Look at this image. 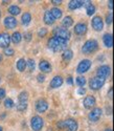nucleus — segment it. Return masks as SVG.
<instances>
[{
  "mask_svg": "<svg viewBox=\"0 0 114 131\" xmlns=\"http://www.w3.org/2000/svg\"><path fill=\"white\" fill-rule=\"evenodd\" d=\"M62 84H63V78L61 75H55V77L51 80L49 86L51 88H59V87L62 86Z\"/></svg>",
  "mask_w": 114,
  "mask_h": 131,
  "instance_id": "dca6fc26",
  "label": "nucleus"
},
{
  "mask_svg": "<svg viewBox=\"0 0 114 131\" xmlns=\"http://www.w3.org/2000/svg\"><path fill=\"white\" fill-rule=\"evenodd\" d=\"M43 125H44V122H43V118L36 115L31 118L30 121V126L32 128V130L35 131H40L42 128H43Z\"/></svg>",
  "mask_w": 114,
  "mask_h": 131,
  "instance_id": "0eeeda50",
  "label": "nucleus"
},
{
  "mask_svg": "<svg viewBox=\"0 0 114 131\" xmlns=\"http://www.w3.org/2000/svg\"><path fill=\"white\" fill-rule=\"evenodd\" d=\"M48 109V103L46 100L44 99H40L36 102V110L40 113H43L45 112Z\"/></svg>",
  "mask_w": 114,
  "mask_h": 131,
  "instance_id": "9b49d317",
  "label": "nucleus"
},
{
  "mask_svg": "<svg viewBox=\"0 0 114 131\" xmlns=\"http://www.w3.org/2000/svg\"><path fill=\"white\" fill-rule=\"evenodd\" d=\"M108 6L110 7V9H112V8H113V1H112V0H110V1H109V4H108Z\"/></svg>",
  "mask_w": 114,
  "mask_h": 131,
  "instance_id": "37998d69",
  "label": "nucleus"
},
{
  "mask_svg": "<svg viewBox=\"0 0 114 131\" xmlns=\"http://www.w3.org/2000/svg\"><path fill=\"white\" fill-rule=\"evenodd\" d=\"M76 79V84L79 86V87H84L85 84H86V79L84 77H77L75 78Z\"/></svg>",
  "mask_w": 114,
  "mask_h": 131,
  "instance_id": "2f4dec72",
  "label": "nucleus"
},
{
  "mask_svg": "<svg viewBox=\"0 0 114 131\" xmlns=\"http://www.w3.org/2000/svg\"><path fill=\"white\" fill-rule=\"evenodd\" d=\"M77 127V122L73 118H67L63 121V129H66V131H76Z\"/></svg>",
  "mask_w": 114,
  "mask_h": 131,
  "instance_id": "39448f33",
  "label": "nucleus"
},
{
  "mask_svg": "<svg viewBox=\"0 0 114 131\" xmlns=\"http://www.w3.org/2000/svg\"><path fill=\"white\" fill-rule=\"evenodd\" d=\"M31 36H32V34H31V32H25V34H24V39H25V41H30L31 40Z\"/></svg>",
  "mask_w": 114,
  "mask_h": 131,
  "instance_id": "e433bc0d",
  "label": "nucleus"
},
{
  "mask_svg": "<svg viewBox=\"0 0 114 131\" xmlns=\"http://www.w3.org/2000/svg\"><path fill=\"white\" fill-rule=\"evenodd\" d=\"M20 12H21V8H20L19 6H17V5H12V6H9V7H8V13L12 15L13 17L19 15Z\"/></svg>",
  "mask_w": 114,
  "mask_h": 131,
  "instance_id": "393cba45",
  "label": "nucleus"
},
{
  "mask_svg": "<svg viewBox=\"0 0 114 131\" xmlns=\"http://www.w3.org/2000/svg\"><path fill=\"white\" fill-rule=\"evenodd\" d=\"M112 94H113V88H110V91L108 93V95L110 96V99H112Z\"/></svg>",
  "mask_w": 114,
  "mask_h": 131,
  "instance_id": "c03bdc74",
  "label": "nucleus"
},
{
  "mask_svg": "<svg viewBox=\"0 0 114 131\" xmlns=\"http://www.w3.org/2000/svg\"><path fill=\"white\" fill-rule=\"evenodd\" d=\"M10 43V36L6 32H2V34H0V47L2 48H6L8 47Z\"/></svg>",
  "mask_w": 114,
  "mask_h": 131,
  "instance_id": "f8f14e48",
  "label": "nucleus"
},
{
  "mask_svg": "<svg viewBox=\"0 0 114 131\" xmlns=\"http://www.w3.org/2000/svg\"><path fill=\"white\" fill-rule=\"evenodd\" d=\"M21 39H22V36H21V34H20L19 31H15L14 34L10 36V40H12L13 43H15V44H18V43H20Z\"/></svg>",
  "mask_w": 114,
  "mask_h": 131,
  "instance_id": "a878e982",
  "label": "nucleus"
},
{
  "mask_svg": "<svg viewBox=\"0 0 114 131\" xmlns=\"http://www.w3.org/2000/svg\"><path fill=\"white\" fill-rule=\"evenodd\" d=\"M49 12H50V14L52 15V17H53L54 20H55V19H60V18L62 17V14H63V12H62L60 8H58V7H53V8H51Z\"/></svg>",
  "mask_w": 114,
  "mask_h": 131,
  "instance_id": "4be33fe9",
  "label": "nucleus"
},
{
  "mask_svg": "<svg viewBox=\"0 0 114 131\" xmlns=\"http://www.w3.org/2000/svg\"><path fill=\"white\" fill-rule=\"evenodd\" d=\"M5 115H6V114H5V112H4V113H2V115H0V119L4 118V117H5Z\"/></svg>",
  "mask_w": 114,
  "mask_h": 131,
  "instance_id": "a18cd8bd",
  "label": "nucleus"
},
{
  "mask_svg": "<svg viewBox=\"0 0 114 131\" xmlns=\"http://www.w3.org/2000/svg\"><path fill=\"white\" fill-rule=\"evenodd\" d=\"M26 66H28L29 70L32 71V70H35V67H36V65H35V61H33L32 59H28L27 62H26Z\"/></svg>",
  "mask_w": 114,
  "mask_h": 131,
  "instance_id": "7c9ffc66",
  "label": "nucleus"
},
{
  "mask_svg": "<svg viewBox=\"0 0 114 131\" xmlns=\"http://www.w3.org/2000/svg\"><path fill=\"white\" fill-rule=\"evenodd\" d=\"M87 31V24L86 23H83V22H79L77 24H75L74 26V32L78 36H82L84 34H86Z\"/></svg>",
  "mask_w": 114,
  "mask_h": 131,
  "instance_id": "2eb2a0df",
  "label": "nucleus"
},
{
  "mask_svg": "<svg viewBox=\"0 0 114 131\" xmlns=\"http://www.w3.org/2000/svg\"><path fill=\"white\" fill-rule=\"evenodd\" d=\"M112 19H113V14H112V13H110V14H108V15L106 16V23H107L108 25H110V24L112 23Z\"/></svg>",
  "mask_w": 114,
  "mask_h": 131,
  "instance_id": "c9c22d12",
  "label": "nucleus"
},
{
  "mask_svg": "<svg viewBox=\"0 0 114 131\" xmlns=\"http://www.w3.org/2000/svg\"><path fill=\"white\" fill-rule=\"evenodd\" d=\"M3 53L5 54V56H7V57H12L13 54L15 53V50L12 48V47H6V48H4V51H3Z\"/></svg>",
  "mask_w": 114,
  "mask_h": 131,
  "instance_id": "72a5a7b5",
  "label": "nucleus"
},
{
  "mask_svg": "<svg viewBox=\"0 0 114 131\" xmlns=\"http://www.w3.org/2000/svg\"><path fill=\"white\" fill-rule=\"evenodd\" d=\"M72 57H73V51L71 49H65L64 52L62 53V59L67 62L70 61L72 59Z\"/></svg>",
  "mask_w": 114,
  "mask_h": 131,
  "instance_id": "412c9836",
  "label": "nucleus"
},
{
  "mask_svg": "<svg viewBox=\"0 0 114 131\" xmlns=\"http://www.w3.org/2000/svg\"><path fill=\"white\" fill-rule=\"evenodd\" d=\"M85 92H86V90H85L84 87H79L78 90H77V93H78V94H84Z\"/></svg>",
  "mask_w": 114,
  "mask_h": 131,
  "instance_id": "ea45409f",
  "label": "nucleus"
},
{
  "mask_svg": "<svg viewBox=\"0 0 114 131\" xmlns=\"http://www.w3.org/2000/svg\"><path fill=\"white\" fill-rule=\"evenodd\" d=\"M86 12H87V15L88 16H92L94 13H95V6L91 3L89 4L87 7H86Z\"/></svg>",
  "mask_w": 114,
  "mask_h": 131,
  "instance_id": "c85d7f7f",
  "label": "nucleus"
},
{
  "mask_svg": "<svg viewBox=\"0 0 114 131\" xmlns=\"http://www.w3.org/2000/svg\"><path fill=\"white\" fill-rule=\"evenodd\" d=\"M1 61H2V54L0 53V62H1Z\"/></svg>",
  "mask_w": 114,
  "mask_h": 131,
  "instance_id": "de8ad7c7",
  "label": "nucleus"
},
{
  "mask_svg": "<svg viewBox=\"0 0 114 131\" xmlns=\"http://www.w3.org/2000/svg\"><path fill=\"white\" fill-rule=\"evenodd\" d=\"M51 3L54 4V5H60L62 3V0H52Z\"/></svg>",
  "mask_w": 114,
  "mask_h": 131,
  "instance_id": "a19ab883",
  "label": "nucleus"
},
{
  "mask_svg": "<svg viewBox=\"0 0 114 131\" xmlns=\"http://www.w3.org/2000/svg\"><path fill=\"white\" fill-rule=\"evenodd\" d=\"M104 85H105V80L101 78H98V77H94L92 79H90V81H89V87H90V89H92V90H98Z\"/></svg>",
  "mask_w": 114,
  "mask_h": 131,
  "instance_id": "7ed1b4c3",
  "label": "nucleus"
},
{
  "mask_svg": "<svg viewBox=\"0 0 114 131\" xmlns=\"http://www.w3.org/2000/svg\"><path fill=\"white\" fill-rule=\"evenodd\" d=\"M84 107L87 108V109H90V108H92L95 104H96V100H95V97L93 95H87L85 99H84Z\"/></svg>",
  "mask_w": 114,
  "mask_h": 131,
  "instance_id": "4468645a",
  "label": "nucleus"
},
{
  "mask_svg": "<svg viewBox=\"0 0 114 131\" xmlns=\"http://www.w3.org/2000/svg\"><path fill=\"white\" fill-rule=\"evenodd\" d=\"M14 101L12 100V99H5V101H4V107L5 108H8V109H10V108H13L14 107Z\"/></svg>",
  "mask_w": 114,
  "mask_h": 131,
  "instance_id": "473e14b6",
  "label": "nucleus"
},
{
  "mask_svg": "<svg viewBox=\"0 0 114 131\" xmlns=\"http://www.w3.org/2000/svg\"><path fill=\"white\" fill-rule=\"evenodd\" d=\"M110 73H111V68L108 66V65H102V66L97 68V71H96L97 77L104 79V80H106V78L109 77Z\"/></svg>",
  "mask_w": 114,
  "mask_h": 131,
  "instance_id": "6e6552de",
  "label": "nucleus"
},
{
  "mask_svg": "<svg viewBox=\"0 0 114 131\" xmlns=\"http://www.w3.org/2000/svg\"><path fill=\"white\" fill-rule=\"evenodd\" d=\"M102 41H104V44L107 47H112L113 46V37L111 34H105L102 37Z\"/></svg>",
  "mask_w": 114,
  "mask_h": 131,
  "instance_id": "6ab92c4d",
  "label": "nucleus"
},
{
  "mask_svg": "<svg viewBox=\"0 0 114 131\" xmlns=\"http://www.w3.org/2000/svg\"><path fill=\"white\" fill-rule=\"evenodd\" d=\"M67 44H68L67 40H64L58 37H52L48 40V47L54 52L65 50L67 48Z\"/></svg>",
  "mask_w": 114,
  "mask_h": 131,
  "instance_id": "f257e3e1",
  "label": "nucleus"
},
{
  "mask_svg": "<svg viewBox=\"0 0 114 131\" xmlns=\"http://www.w3.org/2000/svg\"><path fill=\"white\" fill-rule=\"evenodd\" d=\"M19 102H27L28 100V93L26 91H22L18 96Z\"/></svg>",
  "mask_w": 114,
  "mask_h": 131,
  "instance_id": "cd10ccee",
  "label": "nucleus"
},
{
  "mask_svg": "<svg viewBox=\"0 0 114 131\" xmlns=\"http://www.w3.org/2000/svg\"><path fill=\"white\" fill-rule=\"evenodd\" d=\"M62 24H63V26L66 27V28L70 27V26L73 24V19H72V17L66 16V17L63 19V21H62Z\"/></svg>",
  "mask_w": 114,
  "mask_h": 131,
  "instance_id": "b1692460",
  "label": "nucleus"
},
{
  "mask_svg": "<svg viewBox=\"0 0 114 131\" xmlns=\"http://www.w3.org/2000/svg\"><path fill=\"white\" fill-rule=\"evenodd\" d=\"M4 26L8 29H13L17 26V20L13 16H8L4 19Z\"/></svg>",
  "mask_w": 114,
  "mask_h": 131,
  "instance_id": "ddd939ff",
  "label": "nucleus"
},
{
  "mask_svg": "<svg viewBox=\"0 0 114 131\" xmlns=\"http://www.w3.org/2000/svg\"><path fill=\"white\" fill-rule=\"evenodd\" d=\"M105 131H112V129H111V128H107Z\"/></svg>",
  "mask_w": 114,
  "mask_h": 131,
  "instance_id": "49530a36",
  "label": "nucleus"
},
{
  "mask_svg": "<svg viewBox=\"0 0 114 131\" xmlns=\"http://www.w3.org/2000/svg\"><path fill=\"white\" fill-rule=\"evenodd\" d=\"M101 113H102V110H101L100 108H98V107L93 108L92 110H91V112L88 114L89 121L90 122H93V123L97 122L98 119L100 118V116H101Z\"/></svg>",
  "mask_w": 114,
  "mask_h": 131,
  "instance_id": "1a4fd4ad",
  "label": "nucleus"
},
{
  "mask_svg": "<svg viewBox=\"0 0 114 131\" xmlns=\"http://www.w3.org/2000/svg\"><path fill=\"white\" fill-rule=\"evenodd\" d=\"M5 97V90L3 88H0V100Z\"/></svg>",
  "mask_w": 114,
  "mask_h": 131,
  "instance_id": "58836bf2",
  "label": "nucleus"
},
{
  "mask_svg": "<svg viewBox=\"0 0 114 131\" xmlns=\"http://www.w3.org/2000/svg\"><path fill=\"white\" fill-rule=\"evenodd\" d=\"M90 67H91V61L88 59H85L78 63L76 67V71L77 73H85L90 69Z\"/></svg>",
  "mask_w": 114,
  "mask_h": 131,
  "instance_id": "423d86ee",
  "label": "nucleus"
},
{
  "mask_svg": "<svg viewBox=\"0 0 114 131\" xmlns=\"http://www.w3.org/2000/svg\"><path fill=\"white\" fill-rule=\"evenodd\" d=\"M0 16H1V12H0Z\"/></svg>",
  "mask_w": 114,
  "mask_h": 131,
  "instance_id": "8fccbe9b",
  "label": "nucleus"
},
{
  "mask_svg": "<svg viewBox=\"0 0 114 131\" xmlns=\"http://www.w3.org/2000/svg\"><path fill=\"white\" fill-rule=\"evenodd\" d=\"M39 68L42 72H49V71H51V65L48 61L42 60L39 64Z\"/></svg>",
  "mask_w": 114,
  "mask_h": 131,
  "instance_id": "f3484780",
  "label": "nucleus"
},
{
  "mask_svg": "<svg viewBox=\"0 0 114 131\" xmlns=\"http://www.w3.org/2000/svg\"><path fill=\"white\" fill-rule=\"evenodd\" d=\"M67 83L69 84V85H72V84H73V79H72V77H68V78H67Z\"/></svg>",
  "mask_w": 114,
  "mask_h": 131,
  "instance_id": "79ce46f5",
  "label": "nucleus"
},
{
  "mask_svg": "<svg viewBox=\"0 0 114 131\" xmlns=\"http://www.w3.org/2000/svg\"><path fill=\"white\" fill-rule=\"evenodd\" d=\"M98 48V43L94 39H90L85 42V44L82 47V52L85 54H90L94 51H96Z\"/></svg>",
  "mask_w": 114,
  "mask_h": 131,
  "instance_id": "f03ea898",
  "label": "nucleus"
},
{
  "mask_svg": "<svg viewBox=\"0 0 114 131\" xmlns=\"http://www.w3.org/2000/svg\"><path fill=\"white\" fill-rule=\"evenodd\" d=\"M91 24H92V27L97 31H100L102 28H104V22H102V19L100 16L93 17L92 21H91Z\"/></svg>",
  "mask_w": 114,
  "mask_h": 131,
  "instance_id": "9d476101",
  "label": "nucleus"
},
{
  "mask_svg": "<svg viewBox=\"0 0 114 131\" xmlns=\"http://www.w3.org/2000/svg\"><path fill=\"white\" fill-rule=\"evenodd\" d=\"M83 5H84V1H82V0H71L69 2V4H68V7H69L71 10H74V9L81 7Z\"/></svg>",
  "mask_w": 114,
  "mask_h": 131,
  "instance_id": "a211bd4d",
  "label": "nucleus"
},
{
  "mask_svg": "<svg viewBox=\"0 0 114 131\" xmlns=\"http://www.w3.org/2000/svg\"><path fill=\"white\" fill-rule=\"evenodd\" d=\"M0 131H2V127L1 126H0Z\"/></svg>",
  "mask_w": 114,
  "mask_h": 131,
  "instance_id": "09e8293b",
  "label": "nucleus"
},
{
  "mask_svg": "<svg viewBox=\"0 0 114 131\" xmlns=\"http://www.w3.org/2000/svg\"><path fill=\"white\" fill-rule=\"evenodd\" d=\"M16 66H17V69L19 71H24L25 68H26V61L23 59V58H21L17 61V64H16Z\"/></svg>",
  "mask_w": 114,
  "mask_h": 131,
  "instance_id": "5701e85b",
  "label": "nucleus"
},
{
  "mask_svg": "<svg viewBox=\"0 0 114 131\" xmlns=\"http://www.w3.org/2000/svg\"><path fill=\"white\" fill-rule=\"evenodd\" d=\"M53 35L54 37H58L64 40H67L70 38V31L68 30L67 28H63V27H55L53 29Z\"/></svg>",
  "mask_w": 114,
  "mask_h": 131,
  "instance_id": "20e7f679",
  "label": "nucleus"
},
{
  "mask_svg": "<svg viewBox=\"0 0 114 131\" xmlns=\"http://www.w3.org/2000/svg\"><path fill=\"white\" fill-rule=\"evenodd\" d=\"M22 23H23L24 25H27L30 23V21H31V15L29 13H24L23 15H22Z\"/></svg>",
  "mask_w": 114,
  "mask_h": 131,
  "instance_id": "bb28decb",
  "label": "nucleus"
},
{
  "mask_svg": "<svg viewBox=\"0 0 114 131\" xmlns=\"http://www.w3.org/2000/svg\"><path fill=\"white\" fill-rule=\"evenodd\" d=\"M37 79H38V82H40V83H42V82H44L45 81V75L44 74H38V77H37Z\"/></svg>",
  "mask_w": 114,
  "mask_h": 131,
  "instance_id": "4c0bfd02",
  "label": "nucleus"
},
{
  "mask_svg": "<svg viewBox=\"0 0 114 131\" xmlns=\"http://www.w3.org/2000/svg\"><path fill=\"white\" fill-rule=\"evenodd\" d=\"M26 108H27L26 102H19L17 104V110H19V111H25Z\"/></svg>",
  "mask_w": 114,
  "mask_h": 131,
  "instance_id": "c756f323",
  "label": "nucleus"
},
{
  "mask_svg": "<svg viewBox=\"0 0 114 131\" xmlns=\"http://www.w3.org/2000/svg\"><path fill=\"white\" fill-rule=\"evenodd\" d=\"M46 35H47V29L44 28V27H42V28L38 31V36H39L40 38H43V37H45Z\"/></svg>",
  "mask_w": 114,
  "mask_h": 131,
  "instance_id": "f704fd0d",
  "label": "nucleus"
},
{
  "mask_svg": "<svg viewBox=\"0 0 114 131\" xmlns=\"http://www.w3.org/2000/svg\"><path fill=\"white\" fill-rule=\"evenodd\" d=\"M44 22L46 23L47 25H51V24H53V22H54V19H53V17H52V15L50 14L49 10H46V12H45V14H44Z\"/></svg>",
  "mask_w": 114,
  "mask_h": 131,
  "instance_id": "aec40b11",
  "label": "nucleus"
}]
</instances>
